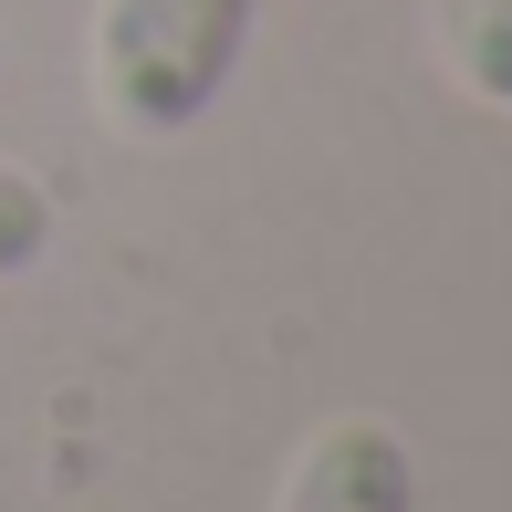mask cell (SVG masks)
<instances>
[{"label":"cell","mask_w":512,"mask_h":512,"mask_svg":"<svg viewBox=\"0 0 512 512\" xmlns=\"http://www.w3.org/2000/svg\"><path fill=\"white\" fill-rule=\"evenodd\" d=\"M450 74L471 84L481 105L512 115V0H460L450 11Z\"/></svg>","instance_id":"obj_3"},{"label":"cell","mask_w":512,"mask_h":512,"mask_svg":"<svg viewBox=\"0 0 512 512\" xmlns=\"http://www.w3.org/2000/svg\"><path fill=\"white\" fill-rule=\"evenodd\" d=\"M42 251H53V199H42V178H21L0 157V283H21Z\"/></svg>","instance_id":"obj_4"},{"label":"cell","mask_w":512,"mask_h":512,"mask_svg":"<svg viewBox=\"0 0 512 512\" xmlns=\"http://www.w3.org/2000/svg\"><path fill=\"white\" fill-rule=\"evenodd\" d=\"M272 512H418V460L387 418H324Z\"/></svg>","instance_id":"obj_2"},{"label":"cell","mask_w":512,"mask_h":512,"mask_svg":"<svg viewBox=\"0 0 512 512\" xmlns=\"http://www.w3.org/2000/svg\"><path fill=\"white\" fill-rule=\"evenodd\" d=\"M262 0H95V115L136 147L189 136L241 74Z\"/></svg>","instance_id":"obj_1"}]
</instances>
